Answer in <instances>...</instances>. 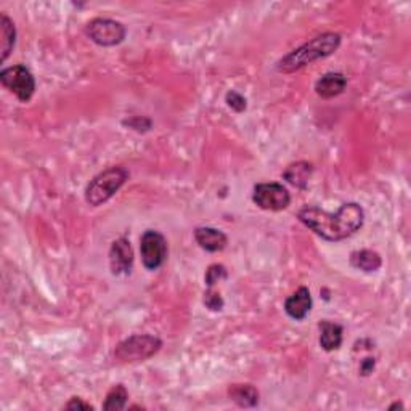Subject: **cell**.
I'll return each mask as SVG.
<instances>
[{
  "instance_id": "cell-1",
  "label": "cell",
  "mask_w": 411,
  "mask_h": 411,
  "mask_svg": "<svg viewBox=\"0 0 411 411\" xmlns=\"http://www.w3.org/2000/svg\"><path fill=\"white\" fill-rule=\"evenodd\" d=\"M298 219L318 237L336 243L359 232L364 225L365 213L356 203L342 204L336 213H326L315 206H304L298 213Z\"/></svg>"
},
{
  "instance_id": "cell-2",
  "label": "cell",
  "mask_w": 411,
  "mask_h": 411,
  "mask_svg": "<svg viewBox=\"0 0 411 411\" xmlns=\"http://www.w3.org/2000/svg\"><path fill=\"white\" fill-rule=\"evenodd\" d=\"M341 45V35L337 33H323L313 38L312 40L305 42L304 45L295 48L291 53H288L286 57H283L280 62L276 63L278 72H295L302 68H305L307 64H312L323 60L334 53Z\"/></svg>"
},
{
  "instance_id": "cell-3",
  "label": "cell",
  "mask_w": 411,
  "mask_h": 411,
  "mask_svg": "<svg viewBox=\"0 0 411 411\" xmlns=\"http://www.w3.org/2000/svg\"><path fill=\"white\" fill-rule=\"evenodd\" d=\"M127 180H129V171L120 166H113L106 171L100 172L96 177L90 180L86 188V201L92 208L105 204L106 201L116 195Z\"/></svg>"
},
{
  "instance_id": "cell-4",
  "label": "cell",
  "mask_w": 411,
  "mask_h": 411,
  "mask_svg": "<svg viewBox=\"0 0 411 411\" xmlns=\"http://www.w3.org/2000/svg\"><path fill=\"white\" fill-rule=\"evenodd\" d=\"M161 347L162 341L159 337L151 334H135L119 344L114 350V359L119 364H137V361L151 359L159 352Z\"/></svg>"
},
{
  "instance_id": "cell-5",
  "label": "cell",
  "mask_w": 411,
  "mask_h": 411,
  "mask_svg": "<svg viewBox=\"0 0 411 411\" xmlns=\"http://www.w3.org/2000/svg\"><path fill=\"white\" fill-rule=\"evenodd\" d=\"M0 82L23 103L31 100L35 92V79L33 72L24 64H15L0 71Z\"/></svg>"
},
{
  "instance_id": "cell-6",
  "label": "cell",
  "mask_w": 411,
  "mask_h": 411,
  "mask_svg": "<svg viewBox=\"0 0 411 411\" xmlns=\"http://www.w3.org/2000/svg\"><path fill=\"white\" fill-rule=\"evenodd\" d=\"M86 34L90 40L101 47L119 45L125 39L127 29L123 23L110 18H95L86 26Z\"/></svg>"
},
{
  "instance_id": "cell-7",
  "label": "cell",
  "mask_w": 411,
  "mask_h": 411,
  "mask_svg": "<svg viewBox=\"0 0 411 411\" xmlns=\"http://www.w3.org/2000/svg\"><path fill=\"white\" fill-rule=\"evenodd\" d=\"M142 262L147 270H158L167 259V241L158 230H147L140 238Z\"/></svg>"
},
{
  "instance_id": "cell-8",
  "label": "cell",
  "mask_w": 411,
  "mask_h": 411,
  "mask_svg": "<svg viewBox=\"0 0 411 411\" xmlns=\"http://www.w3.org/2000/svg\"><path fill=\"white\" fill-rule=\"evenodd\" d=\"M252 201L264 210H278L286 209L291 203V195L281 184H257L254 186Z\"/></svg>"
},
{
  "instance_id": "cell-9",
  "label": "cell",
  "mask_w": 411,
  "mask_h": 411,
  "mask_svg": "<svg viewBox=\"0 0 411 411\" xmlns=\"http://www.w3.org/2000/svg\"><path fill=\"white\" fill-rule=\"evenodd\" d=\"M110 267L113 275H127L134 267V251H132L130 241L125 237H120L114 241L110 249Z\"/></svg>"
},
{
  "instance_id": "cell-10",
  "label": "cell",
  "mask_w": 411,
  "mask_h": 411,
  "mask_svg": "<svg viewBox=\"0 0 411 411\" xmlns=\"http://www.w3.org/2000/svg\"><path fill=\"white\" fill-rule=\"evenodd\" d=\"M312 305L313 300L310 291H308V288L300 286L298 291L293 293L285 300V312L288 313V317L300 322V320H304L310 313Z\"/></svg>"
},
{
  "instance_id": "cell-11",
  "label": "cell",
  "mask_w": 411,
  "mask_h": 411,
  "mask_svg": "<svg viewBox=\"0 0 411 411\" xmlns=\"http://www.w3.org/2000/svg\"><path fill=\"white\" fill-rule=\"evenodd\" d=\"M347 87V77L342 72H326L315 84V92L325 100L341 95Z\"/></svg>"
},
{
  "instance_id": "cell-12",
  "label": "cell",
  "mask_w": 411,
  "mask_h": 411,
  "mask_svg": "<svg viewBox=\"0 0 411 411\" xmlns=\"http://www.w3.org/2000/svg\"><path fill=\"white\" fill-rule=\"evenodd\" d=\"M196 243L208 252H219L227 247L228 238L220 230L213 227H199L195 230Z\"/></svg>"
},
{
  "instance_id": "cell-13",
  "label": "cell",
  "mask_w": 411,
  "mask_h": 411,
  "mask_svg": "<svg viewBox=\"0 0 411 411\" xmlns=\"http://www.w3.org/2000/svg\"><path fill=\"white\" fill-rule=\"evenodd\" d=\"M318 330H320V346H322L323 350H326V352H332V350H337L341 347L344 334L341 325L330 322V320H323V322L318 325Z\"/></svg>"
},
{
  "instance_id": "cell-14",
  "label": "cell",
  "mask_w": 411,
  "mask_h": 411,
  "mask_svg": "<svg viewBox=\"0 0 411 411\" xmlns=\"http://www.w3.org/2000/svg\"><path fill=\"white\" fill-rule=\"evenodd\" d=\"M228 397L241 408H252L259 403V392L251 384H233L228 388Z\"/></svg>"
},
{
  "instance_id": "cell-15",
  "label": "cell",
  "mask_w": 411,
  "mask_h": 411,
  "mask_svg": "<svg viewBox=\"0 0 411 411\" xmlns=\"http://www.w3.org/2000/svg\"><path fill=\"white\" fill-rule=\"evenodd\" d=\"M350 264H352L355 269L366 271V274H371V271H376L381 269V265H383V259H381V256L376 251L361 249V251L352 252V256H350Z\"/></svg>"
},
{
  "instance_id": "cell-16",
  "label": "cell",
  "mask_w": 411,
  "mask_h": 411,
  "mask_svg": "<svg viewBox=\"0 0 411 411\" xmlns=\"http://www.w3.org/2000/svg\"><path fill=\"white\" fill-rule=\"evenodd\" d=\"M310 175H312V164H308L305 161H300L288 166L285 174H283V177H285V180H288L289 184L294 185L295 188L304 190L307 188Z\"/></svg>"
},
{
  "instance_id": "cell-17",
  "label": "cell",
  "mask_w": 411,
  "mask_h": 411,
  "mask_svg": "<svg viewBox=\"0 0 411 411\" xmlns=\"http://www.w3.org/2000/svg\"><path fill=\"white\" fill-rule=\"evenodd\" d=\"M0 29H2V63L10 57L11 50H13L16 42V29L13 21L10 20L7 15H2V23H0Z\"/></svg>"
},
{
  "instance_id": "cell-18",
  "label": "cell",
  "mask_w": 411,
  "mask_h": 411,
  "mask_svg": "<svg viewBox=\"0 0 411 411\" xmlns=\"http://www.w3.org/2000/svg\"><path fill=\"white\" fill-rule=\"evenodd\" d=\"M127 400H129V392H127V389L123 384H118V385H114L110 392H108L105 403H103V410H108V411L124 410Z\"/></svg>"
},
{
  "instance_id": "cell-19",
  "label": "cell",
  "mask_w": 411,
  "mask_h": 411,
  "mask_svg": "<svg viewBox=\"0 0 411 411\" xmlns=\"http://www.w3.org/2000/svg\"><path fill=\"white\" fill-rule=\"evenodd\" d=\"M227 276H228L227 269L220 264H214L206 270L204 281H206V285H208V288H214V285H217V283L227 280Z\"/></svg>"
},
{
  "instance_id": "cell-20",
  "label": "cell",
  "mask_w": 411,
  "mask_h": 411,
  "mask_svg": "<svg viewBox=\"0 0 411 411\" xmlns=\"http://www.w3.org/2000/svg\"><path fill=\"white\" fill-rule=\"evenodd\" d=\"M225 100H227V105L237 113H243L247 106V101L244 96L238 92H235V90H230L225 96Z\"/></svg>"
},
{
  "instance_id": "cell-21",
  "label": "cell",
  "mask_w": 411,
  "mask_h": 411,
  "mask_svg": "<svg viewBox=\"0 0 411 411\" xmlns=\"http://www.w3.org/2000/svg\"><path fill=\"white\" fill-rule=\"evenodd\" d=\"M204 305L213 312H219L223 308V299L219 293L213 291V288H209L208 291L204 293Z\"/></svg>"
},
{
  "instance_id": "cell-22",
  "label": "cell",
  "mask_w": 411,
  "mask_h": 411,
  "mask_svg": "<svg viewBox=\"0 0 411 411\" xmlns=\"http://www.w3.org/2000/svg\"><path fill=\"white\" fill-rule=\"evenodd\" d=\"M123 124L124 125H129L130 129H134L137 132H147V130H150V127H151V120L147 119V118L134 116V118L124 120Z\"/></svg>"
},
{
  "instance_id": "cell-23",
  "label": "cell",
  "mask_w": 411,
  "mask_h": 411,
  "mask_svg": "<svg viewBox=\"0 0 411 411\" xmlns=\"http://www.w3.org/2000/svg\"><path fill=\"white\" fill-rule=\"evenodd\" d=\"M66 410H94L92 405L82 402L79 397H72L69 403L64 407Z\"/></svg>"
},
{
  "instance_id": "cell-24",
  "label": "cell",
  "mask_w": 411,
  "mask_h": 411,
  "mask_svg": "<svg viewBox=\"0 0 411 411\" xmlns=\"http://www.w3.org/2000/svg\"><path fill=\"white\" fill-rule=\"evenodd\" d=\"M374 365H376V361H374V359H365L364 361H361V365H360V373L364 374V376H368V374L373 373Z\"/></svg>"
},
{
  "instance_id": "cell-25",
  "label": "cell",
  "mask_w": 411,
  "mask_h": 411,
  "mask_svg": "<svg viewBox=\"0 0 411 411\" xmlns=\"http://www.w3.org/2000/svg\"><path fill=\"white\" fill-rule=\"evenodd\" d=\"M389 408H390V410H394V408H400V410H403V405H402L400 402H395L394 405H390Z\"/></svg>"
}]
</instances>
